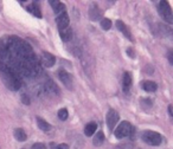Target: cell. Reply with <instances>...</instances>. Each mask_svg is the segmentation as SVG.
<instances>
[{"label":"cell","mask_w":173,"mask_h":149,"mask_svg":"<svg viewBox=\"0 0 173 149\" xmlns=\"http://www.w3.org/2000/svg\"><path fill=\"white\" fill-rule=\"evenodd\" d=\"M58 77H60V81L68 89H72V77L69 75V72H67L65 70L61 69V70H58Z\"/></svg>","instance_id":"obj_7"},{"label":"cell","mask_w":173,"mask_h":149,"mask_svg":"<svg viewBox=\"0 0 173 149\" xmlns=\"http://www.w3.org/2000/svg\"><path fill=\"white\" fill-rule=\"evenodd\" d=\"M101 27L103 28V30H109L110 27H111V20L110 19H108V18H103L102 20H101Z\"/></svg>","instance_id":"obj_22"},{"label":"cell","mask_w":173,"mask_h":149,"mask_svg":"<svg viewBox=\"0 0 173 149\" xmlns=\"http://www.w3.org/2000/svg\"><path fill=\"white\" fill-rule=\"evenodd\" d=\"M172 108H173L172 105H168V114H169V116H171V117L173 116V111H172Z\"/></svg>","instance_id":"obj_29"},{"label":"cell","mask_w":173,"mask_h":149,"mask_svg":"<svg viewBox=\"0 0 173 149\" xmlns=\"http://www.w3.org/2000/svg\"><path fill=\"white\" fill-rule=\"evenodd\" d=\"M152 101H151V98H142L141 100V105L143 107V108H152Z\"/></svg>","instance_id":"obj_23"},{"label":"cell","mask_w":173,"mask_h":149,"mask_svg":"<svg viewBox=\"0 0 173 149\" xmlns=\"http://www.w3.org/2000/svg\"><path fill=\"white\" fill-rule=\"evenodd\" d=\"M49 4L51 5L53 12L57 16H60V14H62V13L65 12V5L63 3H61V1H57V0H50Z\"/></svg>","instance_id":"obj_9"},{"label":"cell","mask_w":173,"mask_h":149,"mask_svg":"<svg viewBox=\"0 0 173 149\" xmlns=\"http://www.w3.org/2000/svg\"><path fill=\"white\" fill-rule=\"evenodd\" d=\"M116 27H118V30H120V31L123 33V36H125L126 38H128L129 40H134V39H133V36H132V33H130V31L128 30V27L126 26V24H123V21L116 20Z\"/></svg>","instance_id":"obj_10"},{"label":"cell","mask_w":173,"mask_h":149,"mask_svg":"<svg viewBox=\"0 0 173 149\" xmlns=\"http://www.w3.org/2000/svg\"><path fill=\"white\" fill-rule=\"evenodd\" d=\"M56 24L58 26V30H64L67 27H69V24H70V19H69V16L67 12L60 14L56 17Z\"/></svg>","instance_id":"obj_6"},{"label":"cell","mask_w":173,"mask_h":149,"mask_svg":"<svg viewBox=\"0 0 173 149\" xmlns=\"http://www.w3.org/2000/svg\"><path fill=\"white\" fill-rule=\"evenodd\" d=\"M13 135H14V137H16L18 141H20V142H24V141L27 140V135H26V133L24 131V129H21V128L14 129Z\"/></svg>","instance_id":"obj_18"},{"label":"cell","mask_w":173,"mask_h":149,"mask_svg":"<svg viewBox=\"0 0 173 149\" xmlns=\"http://www.w3.org/2000/svg\"><path fill=\"white\" fill-rule=\"evenodd\" d=\"M168 61H169V63H171V64H173V57H172V51H169V52H168Z\"/></svg>","instance_id":"obj_28"},{"label":"cell","mask_w":173,"mask_h":149,"mask_svg":"<svg viewBox=\"0 0 173 149\" xmlns=\"http://www.w3.org/2000/svg\"><path fill=\"white\" fill-rule=\"evenodd\" d=\"M127 54H128L130 58H134V57H135V56H134V53H133V50H132L130 47H128V49H127Z\"/></svg>","instance_id":"obj_27"},{"label":"cell","mask_w":173,"mask_h":149,"mask_svg":"<svg viewBox=\"0 0 173 149\" xmlns=\"http://www.w3.org/2000/svg\"><path fill=\"white\" fill-rule=\"evenodd\" d=\"M0 71H1V77H3V81L6 84V86L10 88L11 90H19L21 86V82H20L18 75L6 66H1Z\"/></svg>","instance_id":"obj_1"},{"label":"cell","mask_w":173,"mask_h":149,"mask_svg":"<svg viewBox=\"0 0 173 149\" xmlns=\"http://www.w3.org/2000/svg\"><path fill=\"white\" fill-rule=\"evenodd\" d=\"M118 121H119V114L115 111V110L110 109V110L107 112V116H106V122H107L108 128H109L110 130H113V129L115 128V126H116Z\"/></svg>","instance_id":"obj_5"},{"label":"cell","mask_w":173,"mask_h":149,"mask_svg":"<svg viewBox=\"0 0 173 149\" xmlns=\"http://www.w3.org/2000/svg\"><path fill=\"white\" fill-rule=\"evenodd\" d=\"M21 102L24 103V104H26V105H28V104H31V100H30V97H28V95L27 94H21Z\"/></svg>","instance_id":"obj_24"},{"label":"cell","mask_w":173,"mask_h":149,"mask_svg":"<svg viewBox=\"0 0 173 149\" xmlns=\"http://www.w3.org/2000/svg\"><path fill=\"white\" fill-rule=\"evenodd\" d=\"M57 115H58V118L61 121H65L68 118V116H69V112H68V110L65 108H63V109H60V111H58Z\"/></svg>","instance_id":"obj_21"},{"label":"cell","mask_w":173,"mask_h":149,"mask_svg":"<svg viewBox=\"0 0 173 149\" xmlns=\"http://www.w3.org/2000/svg\"><path fill=\"white\" fill-rule=\"evenodd\" d=\"M158 11H159V14L161 16V18L167 21L168 24H172L173 23V13H172V8L169 6V4L167 1H160L159 3V6H158Z\"/></svg>","instance_id":"obj_4"},{"label":"cell","mask_w":173,"mask_h":149,"mask_svg":"<svg viewBox=\"0 0 173 149\" xmlns=\"http://www.w3.org/2000/svg\"><path fill=\"white\" fill-rule=\"evenodd\" d=\"M56 149H69V145L67 143H61L56 147Z\"/></svg>","instance_id":"obj_26"},{"label":"cell","mask_w":173,"mask_h":149,"mask_svg":"<svg viewBox=\"0 0 173 149\" xmlns=\"http://www.w3.org/2000/svg\"><path fill=\"white\" fill-rule=\"evenodd\" d=\"M132 86V77L128 72H125L122 76V88H123V91L126 94L129 93V89Z\"/></svg>","instance_id":"obj_11"},{"label":"cell","mask_w":173,"mask_h":149,"mask_svg":"<svg viewBox=\"0 0 173 149\" xmlns=\"http://www.w3.org/2000/svg\"><path fill=\"white\" fill-rule=\"evenodd\" d=\"M141 86H142L143 90L147 91V93H153V91H155L157 89H158L157 83L153 82V81H145V82H142L141 83Z\"/></svg>","instance_id":"obj_12"},{"label":"cell","mask_w":173,"mask_h":149,"mask_svg":"<svg viewBox=\"0 0 173 149\" xmlns=\"http://www.w3.org/2000/svg\"><path fill=\"white\" fill-rule=\"evenodd\" d=\"M37 126L43 131H49L51 129L50 123H48L45 120H43V118H40V117H37Z\"/></svg>","instance_id":"obj_19"},{"label":"cell","mask_w":173,"mask_h":149,"mask_svg":"<svg viewBox=\"0 0 173 149\" xmlns=\"http://www.w3.org/2000/svg\"><path fill=\"white\" fill-rule=\"evenodd\" d=\"M27 11L30 12L31 14L36 16L37 18H42V12H40V8L37 5V3H31L30 6H27Z\"/></svg>","instance_id":"obj_17"},{"label":"cell","mask_w":173,"mask_h":149,"mask_svg":"<svg viewBox=\"0 0 173 149\" xmlns=\"http://www.w3.org/2000/svg\"><path fill=\"white\" fill-rule=\"evenodd\" d=\"M60 36L63 42H70L72 39V30L70 27H67L64 30H60Z\"/></svg>","instance_id":"obj_13"},{"label":"cell","mask_w":173,"mask_h":149,"mask_svg":"<svg viewBox=\"0 0 173 149\" xmlns=\"http://www.w3.org/2000/svg\"><path fill=\"white\" fill-rule=\"evenodd\" d=\"M32 149H46V147H45V144L44 143H35L33 144V147H32Z\"/></svg>","instance_id":"obj_25"},{"label":"cell","mask_w":173,"mask_h":149,"mask_svg":"<svg viewBox=\"0 0 173 149\" xmlns=\"http://www.w3.org/2000/svg\"><path fill=\"white\" fill-rule=\"evenodd\" d=\"M42 63H43L44 66L51 68V66H53L55 63H56V58H55V56L51 54L50 52L43 51V53H42Z\"/></svg>","instance_id":"obj_8"},{"label":"cell","mask_w":173,"mask_h":149,"mask_svg":"<svg viewBox=\"0 0 173 149\" xmlns=\"http://www.w3.org/2000/svg\"><path fill=\"white\" fill-rule=\"evenodd\" d=\"M45 90H46L49 94H53V95H58V94H60L58 88H57V85H56L51 79H49V81L45 83Z\"/></svg>","instance_id":"obj_14"},{"label":"cell","mask_w":173,"mask_h":149,"mask_svg":"<svg viewBox=\"0 0 173 149\" xmlns=\"http://www.w3.org/2000/svg\"><path fill=\"white\" fill-rule=\"evenodd\" d=\"M133 131H134L133 126L129 122L123 121L116 127V129H115V131H114V135L116 138H123V137L133 135Z\"/></svg>","instance_id":"obj_3"},{"label":"cell","mask_w":173,"mask_h":149,"mask_svg":"<svg viewBox=\"0 0 173 149\" xmlns=\"http://www.w3.org/2000/svg\"><path fill=\"white\" fill-rule=\"evenodd\" d=\"M89 17H90L91 20H97V19H100L102 17V12L100 11V8L97 6L93 5L90 7V11H89Z\"/></svg>","instance_id":"obj_16"},{"label":"cell","mask_w":173,"mask_h":149,"mask_svg":"<svg viewBox=\"0 0 173 149\" xmlns=\"http://www.w3.org/2000/svg\"><path fill=\"white\" fill-rule=\"evenodd\" d=\"M104 134H103V131H99L95 136H94V138H93V143H94V145H101L103 142H104Z\"/></svg>","instance_id":"obj_20"},{"label":"cell","mask_w":173,"mask_h":149,"mask_svg":"<svg viewBox=\"0 0 173 149\" xmlns=\"http://www.w3.org/2000/svg\"><path fill=\"white\" fill-rule=\"evenodd\" d=\"M142 141H145L147 144L150 145H160L162 142V136L157 133V131H152V130H146L141 134Z\"/></svg>","instance_id":"obj_2"},{"label":"cell","mask_w":173,"mask_h":149,"mask_svg":"<svg viewBox=\"0 0 173 149\" xmlns=\"http://www.w3.org/2000/svg\"><path fill=\"white\" fill-rule=\"evenodd\" d=\"M96 130H97V123L90 122V123H88V124L85 126V128H84V134H85V136H93V135L95 134Z\"/></svg>","instance_id":"obj_15"}]
</instances>
